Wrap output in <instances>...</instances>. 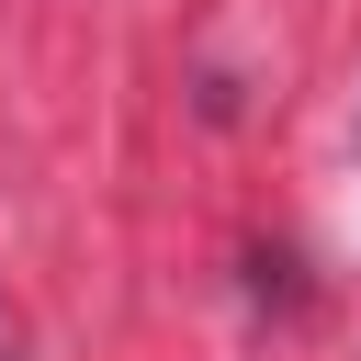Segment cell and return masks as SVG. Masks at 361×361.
I'll use <instances>...</instances> for the list:
<instances>
[]
</instances>
